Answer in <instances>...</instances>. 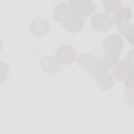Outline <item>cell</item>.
<instances>
[{"instance_id": "cell-2", "label": "cell", "mask_w": 134, "mask_h": 134, "mask_svg": "<svg viewBox=\"0 0 134 134\" xmlns=\"http://www.w3.org/2000/svg\"><path fill=\"white\" fill-rule=\"evenodd\" d=\"M69 5L73 13L80 16H89L96 10L95 5L91 0H71Z\"/></svg>"}, {"instance_id": "cell-10", "label": "cell", "mask_w": 134, "mask_h": 134, "mask_svg": "<svg viewBox=\"0 0 134 134\" xmlns=\"http://www.w3.org/2000/svg\"><path fill=\"white\" fill-rule=\"evenodd\" d=\"M86 70L87 73L91 76L95 77L100 74L108 72V68L106 66L102 59L97 57L94 58L91 65Z\"/></svg>"}, {"instance_id": "cell-7", "label": "cell", "mask_w": 134, "mask_h": 134, "mask_svg": "<svg viewBox=\"0 0 134 134\" xmlns=\"http://www.w3.org/2000/svg\"><path fill=\"white\" fill-rule=\"evenodd\" d=\"M133 71L126 60L118 61L113 66L112 75L119 81H122Z\"/></svg>"}, {"instance_id": "cell-18", "label": "cell", "mask_w": 134, "mask_h": 134, "mask_svg": "<svg viewBox=\"0 0 134 134\" xmlns=\"http://www.w3.org/2000/svg\"><path fill=\"white\" fill-rule=\"evenodd\" d=\"M126 61L130 65L131 68L133 69V49L129 50L127 53Z\"/></svg>"}, {"instance_id": "cell-8", "label": "cell", "mask_w": 134, "mask_h": 134, "mask_svg": "<svg viewBox=\"0 0 134 134\" xmlns=\"http://www.w3.org/2000/svg\"><path fill=\"white\" fill-rule=\"evenodd\" d=\"M50 28L48 20L43 18H38L33 20L30 25V30L35 36L41 37L46 35Z\"/></svg>"}, {"instance_id": "cell-11", "label": "cell", "mask_w": 134, "mask_h": 134, "mask_svg": "<svg viewBox=\"0 0 134 134\" xmlns=\"http://www.w3.org/2000/svg\"><path fill=\"white\" fill-rule=\"evenodd\" d=\"M70 6L69 4L65 2H61L55 6L53 13V18L57 22L62 21L70 13Z\"/></svg>"}, {"instance_id": "cell-13", "label": "cell", "mask_w": 134, "mask_h": 134, "mask_svg": "<svg viewBox=\"0 0 134 134\" xmlns=\"http://www.w3.org/2000/svg\"><path fill=\"white\" fill-rule=\"evenodd\" d=\"M94 58V56L91 53H82L77 59V65L80 68L87 70L91 65Z\"/></svg>"}, {"instance_id": "cell-6", "label": "cell", "mask_w": 134, "mask_h": 134, "mask_svg": "<svg viewBox=\"0 0 134 134\" xmlns=\"http://www.w3.org/2000/svg\"><path fill=\"white\" fill-rule=\"evenodd\" d=\"M40 65L43 71L49 74H56L61 69V63L56 57L53 56L43 57L41 60Z\"/></svg>"}, {"instance_id": "cell-19", "label": "cell", "mask_w": 134, "mask_h": 134, "mask_svg": "<svg viewBox=\"0 0 134 134\" xmlns=\"http://www.w3.org/2000/svg\"><path fill=\"white\" fill-rule=\"evenodd\" d=\"M125 37L129 43L133 44V30H130L126 34Z\"/></svg>"}, {"instance_id": "cell-12", "label": "cell", "mask_w": 134, "mask_h": 134, "mask_svg": "<svg viewBox=\"0 0 134 134\" xmlns=\"http://www.w3.org/2000/svg\"><path fill=\"white\" fill-rule=\"evenodd\" d=\"M95 83L100 89L107 90L111 88L114 84V81L113 75L108 72H106L96 76Z\"/></svg>"}, {"instance_id": "cell-5", "label": "cell", "mask_w": 134, "mask_h": 134, "mask_svg": "<svg viewBox=\"0 0 134 134\" xmlns=\"http://www.w3.org/2000/svg\"><path fill=\"white\" fill-rule=\"evenodd\" d=\"M124 46L122 38L117 34L107 36L103 41V48L105 51L114 52L119 54L122 51Z\"/></svg>"}, {"instance_id": "cell-14", "label": "cell", "mask_w": 134, "mask_h": 134, "mask_svg": "<svg viewBox=\"0 0 134 134\" xmlns=\"http://www.w3.org/2000/svg\"><path fill=\"white\" fill-rule=\"evenodd\" d=\"M103 60L106 65V66L108 68H113L118 61H119V54L108 51H105L103 54Z\"/></svg>"}, {"instance_id": "cell-1", "label": "cell", "mask_w": 134, "mask_h": 134, "mask_svg": "<svg viewBox=\"0 0 134 134\" xmlns=\"http://www.w3.org/2000/svg\"><path fill=\"white\" fill-rule=\"evenodd\" d=\"M110 16L105 12H99L94 14L91 18V24L94 29L99 32H106L112 26Z\"/></svg>"}, {"instance_id": "cell-15", "label": "cell", "mask_w": 134, "mask_h": 134, "mask_svg": "<svg viewBox=\"0 0 134 134\" xmlns=\"http://www.w3.org/2000/svg\"><path fill=\"white\" fill-rule=\"evenodd\" d=\"M121 1L119 0H104L103 1V6L107 13L114 12L121 5Z\"/></svg>"}, {"instance_id": "cell-3", "label": "cell", "mask_w": 134, "mask_h": 134, "mask_svg": "<svg viewBox=\"0 0 134 134\" xmlns=\"http://www.w3.org/2000/svg\"><path fill=\"white\" fill-rule=\"evenodd\" d=\"M62 24L66 31L75 33L80 31L84 28L85 21L81 16L75 13H70L63 20Z\"/></svg>"}, {"instance_id": "cell-17", "label": "cell", "mask_w": 134, "mask_h": 134, "mask_svg": "<svg viewBox=\"0 0 134 134\" xmlns=\"http://www.w3.org/2000/svg\"><path fill=\"white\" fill-rule=\"evenodd\" d=\"M124 84L129 90H133V71L126 78Z\"/></svg>"}, {"instance_id": "cell-16", "label": "cell", "mask_w": 134, "mask_h": 134, "mask_svg": "<svg viewBox=\"0 0 134 134\" xmlns=\"http://www.w3.org/2000/svg\"><path fill=\"white\" fill-rule=\"evenodd\" d=\"M133 29V24L129 21L118 25V32L121 36H125L130 30Z\"/></svg>"}, {"instance_id": "cell-9", "label": "cell", "mask_w": 134, "mask_h": 134, "mask_svg": "<svg viewBox=\"0 0 134 134\" xmlns=\"http://www.w3.org/2000/svg\"><path fill=\"white\" fill-rule=\"evenodd\" d=\"M132 12L130 7L122 6L119 7L112 16V22L119 25L124 23L128 22L131 19Z\"/></svg>"}, {"instance_id": "cell-4", "label": "cell", "mask_w": 134, "mask_h": 134, "mask_svg": "<svg viewBox=\"0 0 134 134\" xmlns=\"http://www.w3.org/2000/svg\"><path fill=\"white\" fill-rule=\"evenodd\" d=\"M55 56L60 63L63 65H69L75 60L77 52L72 46L65 44L61 46L57 49Z\"/></svg>"}]
</instances>
